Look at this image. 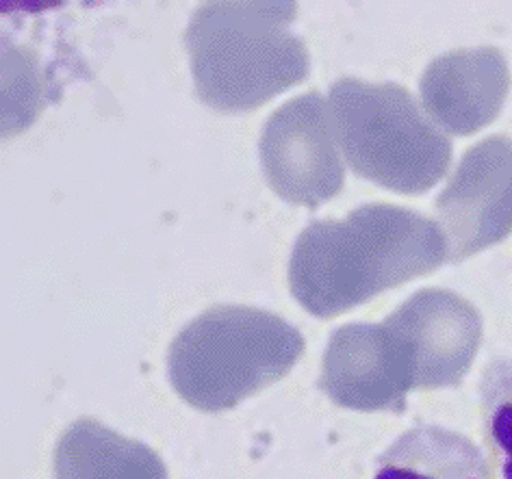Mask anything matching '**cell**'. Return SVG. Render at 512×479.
Wrapping results in <instances>:
<instances>
[{
  "instance_id": "8992f818",
  "label": "cell",
  "mask_w": 512,
  "mask_h": 479,
  "mask_svg": "<svg viewBox=\"0 0 512 479\" xmlns=\"http://www.w3.org/2000/svg\"><path fill=\"white\" fill-rule=\"evenodd\" d=\"M478 391L486 460L495 479H512V356L486 365Z\"/></svg>"
},
{
  "instance_id": "277c9868",
  "label": "cell",
  "mask_w": 512,
  "mask_h": 479,
  "mask_svg": "<svg viewBox=\"0 0 512 479\" xmlns=\"http://www.w3.org/2000/svg\"><path fill=\"white\" fill-rule=\"evenodd\" d=\"M330 115L356 174L387 187H408L417 178L413 120L398 89L341 79L330 89Z\"/></svg>"
},
{
  "instance_id": "7a4b0ae2",
  "label": "cell",
  "mask_w": 512,
  "mask_h": 479,
  "mask_svg": "<svg viewBox=\"0 0 512 479\" xmlns=\"http://www.w3.org/2000/svg\"><path fill=\"white\" fill-rule=\"evenodd\" d=\"M413 222L391 206H361L343 222L306 228L289 261V287L304 308L337 315L413 269Z\"/></svg>"
},
{
  "instance_id": "6da1fadb",
  "label": "cell",
  "mask_w": 512,
  "mask_h": 479,
  "mask_svg": "<svg viewBox=\"0 0 512 479\" xmlns=\"http://www.w3.org/2000/svg\"><path fill=\"white\" fill-rule=\"evenodd\" d=\"M293 20L296 3H204L185 33L198 96L220 111H252L302 83L311 63Z\"/></svg>"
},
{
  "instance_id": "3957f363",
  "label": "cell",
  "mask_w": 512,
  "mask_h": 479,
  "mask_svg": "<svg viewBox=\"0 0 512 479\" xmlns=\"http://www.w3.org/2000/svg\"><path fill=\"white\" fill-rule=\"evenodd\" d=\"M261 161L272 189L291 204L315 209L337 196L345 174L322 94L306 92L272 113L263 128Z\"/></svg>"
},
{
  "instance_id": "5b68a950",
  "label": "cell",
  "mask_w": 512,
  "mask_h": 479,
  "mask_svg": "<svg viewBox=\"0 0 512 479\" xmlns=\"http://www.w3.org/2000/svg\"><path fill=\"white\" fill-rule=\"evenodd\" d=\"M371 479H495L482 449L450 427L421 423L376 460Z\"/></svg>"
}]
</instances>
